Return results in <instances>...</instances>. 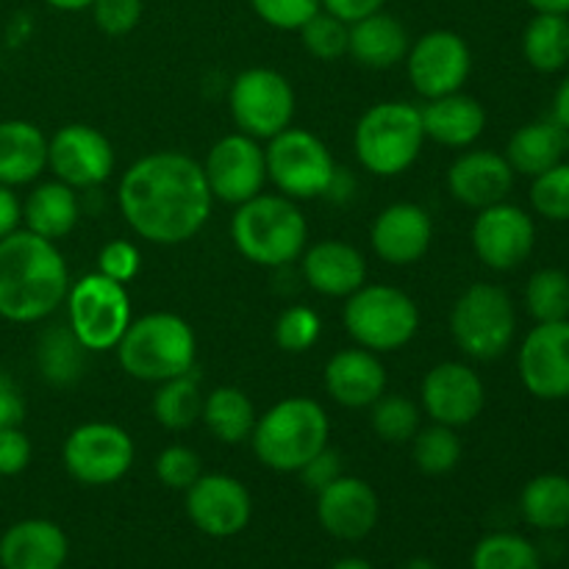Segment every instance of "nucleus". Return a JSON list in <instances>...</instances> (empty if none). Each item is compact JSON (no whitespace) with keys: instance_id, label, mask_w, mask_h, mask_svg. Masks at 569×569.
I'll return each mask as SVG.
<instances>
[{"instance_id":"obj_1","label":"nucleus","mask_w":569,"mask_h":569,"mask_svg":"<svg viewBox=\"0 0 569 569\" xmlns=\"http://www.w3.org/2000/svg\"><path fill=\"white\" fill-rule=\"evenodd\" d=\"M117 206L137 237L170 248L203 231L214 198L200 161L181 150H156L122 172Z\"/></svg>"},{"instance_id":"obj_2","label":"nucleus","mask_w":569,"mask_h":569,"mask_svg":"<svg viewBox=\"0 0 569 569\" xmlns=\"http://www.w3.org/2000/svg\"><path fill=\"white\" fill-rule=\"evenodd\" d=\"M59 244L17 228L0 239V317L17 326L48 320L70 292Z\"/></svg>"},{"instance_id":"obj_3","label":"nucleus","mask_w":569,"mask_h":569,"mask_svg":"<svg viewBox=\"0 0 569 569\" xmlns=\"http://www.w3.org/2000/svg\"><path fill=\"white\" fill-rule=\"evenodd\" d=\"M231 239L239 256L250 264L278 270L303 256L309 244V222L298 200H289L281 192H261L237 206L231 217Z\"/></svg>"},{"instance_id":"obj_4","label":"nucleus","mask_w":569,"mask_h":569,"mask_svg":"<svg viewBox=\"0 0 569 569\" xmlns=\"http://www.w3.org/2000/svg\"><path fill=\"white\" fill-rule=\"evenodd\" d=\"M331 439V420L311 398H283L256 420L250 448L272 472H300Z\"/></svg>"},{"instance_id":"obj_5","label":"nucleus","mask_w":569,"mask_h":569,"mask_svg":"<svg viewBox=\"0 0 569 569\" xmlns=\"http://www.w3.org/2000/svg\"><path fill=\"white\" fill-rule=\"evenodd\" d=\"M114 353L122 372L137 381L161 383L192 372L198 339L183 317L172 311H153L131 320Z\"/></svg>"},{"instance_id":"obj_6","label":"nucleus","mask_w":569,"mask_h":569,"mask_svg":"<svg viewBox=\"0 0 569 569\" xmlns=\"http://www.w3.org/2000/svg\"><path fill=\"white\" fill-rule=\"evenodd\" d=\"M426 131L420 106L409 100H381L359 117L353 150L359 164L378 178H398L420 159Z\"/></svg>"},{"instance_id":"obj_7","label":"nucleus","mask_w":569,"mask_h":569,"mask_svg":"<svg viewBox=\"0 0 569 569\" xmlns=\"http://www.w3.org/2000/svg\"><path fill=\"white\" fill-rule=\"evenodd\" d=\"M342 326L359 348L392 353L406 348L420 331V309L403 289L389 283H365L345 298Z\"/></svg>"},{"instance_id":"obj_8","label":"nucleus","mask_w":569,"mask_h":569,"mask_svg":"<svg viewBox=\"0 0 569 569\" xmlns=\"http://www.w3.org/2000/svg\"><path fill=\"white\" fill-rule=\"evenodd\" d=\"M450 337L470 359H500L517 337V309L511 295L498 283H470L450 309Z\"/></svg>"},{"instance_id":"obj_9","label":"nucleus","mask_w":569,"mask_h":569,"mask_svg":"<svg viewBox=\"0 0 569 569\" xmlns=\"http://www.w3.org/2000/svg\"><path fill=\"white\" fill-rule=\"evenodd\" d=\"M267 181L289 200L328 198L339 167L331 148L306 128H283L264 144Z\"/></svg>"},{"instance_id":"obj_10","label":"nucleus","mask_w":569,"mask_h":569,"mask_svg":"<svg viewBox=\"0 0 569 569\" xmlns=\"http://www.w3.org/2000/svg\"><path fill=\"white\" fill-rule=\"evenodd\" d=\"M64 303L67 326L89 353L114 350L133 320L126 283L111 281L100 272H89L81 281L70 283Z\"/></svg>"},{"instance_id":"obj_11","label":"nucleus","mask_w":569,"mask_h":569,"mask_svg":"<svg viewBox=\"0 0 569 569\" xmlns=\"http://www.w3.org/2000/svg\"><path fill=\"white\" fill-rule=\"evenodd\" d=\"M295 89L283 72L272 67H248L228 89V111L237 128L248 137L267 142L295 120Z\"/></svg>"},{"instance_id":"obj_12","label":"nucleus","mask_w":569,"mask_h":569,"mask_svg":"<svg viewBox=\"0 0 569 569\" xmlns=\"http://www.w3.org/2000/svg\"><path fill=\"white\" fill-rule=\"evenodd\" d=\"M137 448L131 433L114 422H83L72 428L61 448V461L72 481L83 487H111L131 472Z\"/></svg>"},{"instance_id":"obj_13","label":"nucleus","mask_w":569,"mask_h":569,"mask_svg":"<svg viewBox=\"0 0 569 569\" xmlns=\"http://www.w3.org/2000/svg\"><path fill=\"white\" fill-rule=\"evenodd\" d=\"M403 64L415 92L422 100H433L465 89L472 72V50L461 33L437 28L409 44Z\"/></svg>"},{"instance_id":"obj_14","label":"nucleus","mask_w":569,"mask_h":569,"mask_svg":"<svg viewBox=\"0 0 569 569\" xmlns=\"http://www.w3.org/2000/svg\"><path fill=\"white\" fill-rule=\"evenodd\" d=\"M203 176L211 189V198L220 203L239 206L244 200L264 192L267 159L264 144L248 133H226L211 144L203 161Z\"/></svg>"},{"instance_id":"obj_15","label":"nucleus","mask_w":569,"mask_h":569,"mask_svg":"<svg viewBox=\"0 0 569 569\" xmlns=\"http://www.w3.org/2000/svg\"><path fill=\"white\" fill-rule=\"evenodd\" d=\"M470 242L483 267L511 272L531 259L537 248V222L522 206L503 200L478 211Z\"/></svg>"},{"instance_id":"obj_16","label":"nucleus","mask_w":569,"mask_h":569,"mask_svg":"<svg viewBox=\"0 0 569 569\" xmlns=\"http://www.w3.org/2000/svg\"><path fill=\"white\" fill-rule=\"evenodd\" d=\"M487 406L483 378L465 361H439L426 372L420 387V409L431 422L467 428Z\"/></svg>"},{"instance_id":"obj_17","label":"nucleus","mask_w":569,"mask_h":569,"mask_svg":"<svg viewBox=\"0 0 569 569\" xmlns=\"http://www.w3.org/2000/svg\"><path fill=\"white\" fill-rule=\"evenodd\" d=\"M183 495L189 522L211 539L237 537L253 517V498L248 487L226 472H203Z\"/></svg>"},{"instance_id":"obj_18","label":"nucleus","mask_w":569,"mask_h":569,"mask_svg":"<svg viewBox=\"0 0 569 569\" xmlns=\"http://www.w3.org/2000/svg\"><path fill=\"white\" fill-rule=\"evenodd\" d=\"M114 148L109 137L87 122H70L48 139V170L72 189H92L114 172Z\"/></svg>"},{"instance_id":"obj_19","label":"nucleus","mask_w":569,"mask_h":569,"mask_svg":"<svg viewBox=\"0 0 569 569\" xmlns=\"http://www.w3.org/2000/svg\"><path fill=\"white\" fill-rule=\"evenodd\" d=\"M522 387L537 400L569 398V320L537 322L517 350Z\"/></svg>"},{"instance_id":"obj_20","label":"nucleus","mask_w":569,"mask_h":569,"mask_svg":"<svg viewBox=\"0 0 569 569\" xmlns=\"http://www.w3.org/2000/svg\"><path fill=\"white\" fill-rule=\"evenodd\" d=\"M381 517L378 492L356 476H339L317 492V522L339 542H361L370 537Z\"/></svg>"},{"instance_id":"obj_21","label":"nucleus","mask_w":569,"mask_h":569,"mask_svg":"<svg viewBox=\"0 0 569 569\" xmlns=\"http://www.w3.org/2000/svg\"><path fill=\"white\" fill-rule=\"evenodd\" d=\"M372 250L392 267L417 264L433 242V220L422 206L400 200L387 206L370 228Z\"/></svg>"},{"instance_id":"obj_22","label":"nucleus","mask_w":569,"mask_h":569,"mask_svg":"<svg viewBox=\"0 0 569 569\" xmlns=\"http://www.w3.org/2000/svg\"><path fill=\"white\" fill-rule=\"evenodd\" d=\"M517 172L503 153L481 148H467L448 170V189L467 209H487V206L509 200L515 189Z\"/></svg>"},{"instance_id":"obj_23","label":"nucleus","mask_w":569,"mask_h":569,"mask_svg":"<svg viewBox=\"0 0 569 569\" xmlns=\"http://www.w3.org/2000/svg\"><path fill=\"white\" fill-rule=\"evenodd\" d=\"M300 272L309 289L322 298H350L367 283V259L359 248L342 239H320L306 244Z\"/></svg>"},{"instance_id":"obj_24","label":"nucleus","mask_w":569,"mask_h":569,"mask_svg":"<svg viewBox=\"0 0 569 569\" xmlns=\"http://www.w3.org/2000/svg\"><path fill=\"white\" fill-rule=\"evenodd\" d=\"M322 383L333 403L345 409H370L387 392V367L372 350L342 348L328 359Z\"/></svg>"},{"instance_id":"obj_25","label":"nucleus","mask_w":569,"mask_h":569,"mask_svg":"<svg viewBox=\"0 0 569 569\" xmlns=\"http://www.w3.org/2000/svg\"><path fill=\"white\" fill-rule=\"evenodd\" d=\"M70 556V539L53 520H20L0 537L3 569H61Z\"/></svg>"},{"instance_id":"obj_26","label":"nucleus","mask_w":569,"mask_h":569,"mask_svg":"<svg viewBox=\"0 0 569 569\" xmlns=\"http://www.w3.org/2000/svg\"><path fill=\"white\" fill-rule=\"evenodd\" d=\"M420 117L426 139L442 144V148L467 150L487 131V109L465 89L426 100L420 106Z\"/></svg>"},{"instance_id":"obj_27","label":"nucleus","mask_w":569,"mask_h":569,"mask_svg":"<svg viewBox=\"0 0 569 569\" xmlns=\"http://www.w3.org/2000/svg\"><path fill=\"white\" fill-rule=\"evenodd\" d=\"M411 37L403 22L389 11H376L350 22L348 56L365 70H392L409 53Z\"/></svg>"},{"instance_id":"obj_28","label":"nucleus","mask_w":569,"mask_h":569,"mask_svg":"<svg viewBox=\"0 0 569 569\" xmlns=\"http://www.w3.org/2000/svg\"><path fill=\"white\" fill-rule=\"evenodd\" d=\"M48 170V137L28 120H0V183L26 187Z\"/></svg>"},{"instance_id":"obj_29","label":"nucleus","mask_w":569,"mask_h":569,"mask_svg":"<svg viewBox=\"0 0 569 569\" xmlns=\"http://www.w3.org/2000/svg\"><path fill=\"white\" fill-rule=\"evenodd\" d=\"M567 150L569 131L550 117V120H533L517 128L506 144L503 156L517 176L533 178L565 161Z\"/></svg>"},{"instance_id":"obj_30","label":"nucleus","mask_w":569,"mask_h":569,"mask_svg":"<svg viewBox=\"0 0 569 569\" xmlns=\"http://www.w3.org/2000/svg\"><path fill=\"white\" fill-rule=\"evenodd\" d=\"M78 220H81V203H78L76 189L56 178L33 187L22 203L26 231L50 239V242H59L67 233H72Z\"/></svg>"},{"instance_id":"obj_31","label":"nucleus","mask_w":569,"mask_h":569,"mask_svg":"<svg viewBox=\"0 0 569 569\" xmlns=\"http://www.w3.org/2000/svg\"><path fill=\"white\" fill-rule=\"evenodd\" d=\"M256 420V406L239 387H217L203 398V415L200 422L206 431L222 445H242L250 442Z\"/></svg>"},{"instance_id":"obj_32","label":"nucleus","mask_w":569,"mask_h":569,"mask_svg":"<svg viewBox=\"0 0 569 569\" xmlns=\"http://www.w3.org/2000/svg\"><path fill=\"white\" fill-rule=\"evenodd\" d=\"M89 350L78 342L70 326H50L39 333L37 367L50 387H76L87 372Z\"/></svg>"},{"instance_id":"obj_33","label":"nucleus","mask_w":569,"mask_h":569,"mask_svg":"<svg viewBox=\"0 0 569 569\" xmlns=\"http://www.w3.org/2000/svg\"><path fill=\"white\" fill-rule=\"evenodd\" d=\"M520 515L537 531L569 528V478L561 472H542L520 492Z\"/></svg>"},{"instance_id":"obj_34","label":"nucleus","mask_w":569,"mask_h":569,"mask_svg":"<svg viewBox=\"0 0 569 569\" xmlns=\"http://www.w3.org/2000/svg\"><path fill=\"white\" fill-rule=\"evenodd\" d=\"M522 56L537 72H561L569 64L567 14L537 11L522 31Z\"/></svg>"},{"instance_id":"obj_35","label":"nucleus","mask_w":569,"mask_h":569,"mask_svg":"<svg viewBox=\"0 0 569 569\" xmlns=\"http://www.w3.org/2000/svg\"><path fill=\"white\" fill-rule=\"evenodd\" d=\"M203 389L200 383L194 381L192 372L187 376L170 378V381L156 383V395H153V409L156 422H159L164 431L181 433L189 431L194 422H200V415H203Z\"/></svg>"},{"instance_id":"obj_36","label":"nucleus","mask_w":569,"mask_h":569,"mask_svg":"<svg viewBox=\"0 0 569 569\" xmlns=\"http://www.w3.org/2000/svg\"><path fill=\"white\" fill-rule=\"evenodd\" d=\"M472 569H542V556L531 539L511 531L487 533L472 548Z\"/></svg>"},{"instance_id":"obj_37","label":"nucleus","mask_w":569,"mask_h":569,"mask_svg":"<svg viewBox=\"0 0 569 569\" xmlns=\"http://www.w3.org/2000/svg\"><path fill=\"white\" fill-rule=\"evenodd\" d=\"M409 445L417 470L426 472V476H448L459 467L461 453H465L456 428L439 426V422L420 428Z\"/></svg>"},{"instance_id":"obj_38","label":"nucleus","mask_w":569,"mask_h":569,"mask_svg":"<svg viewBox=\"0 0 569 569\" xmlns=\"http://www.w3.org/2000/svg\"><path fill=\"white\" fill-rule=\"evenodd\" d=\"M526 309L533 322L569 320V272L542 267L526 283Z\"/></svg>"},{"instance_id":"obj_39","label":"nucleus","mask_w":569,"mask_h":569,"mask_svg":"<svg viewBox=\"0 0 569 569\" xmlns=\"http://www.w3.org/2000/svg\"><path fill=\"white\" fill-rule=\"evenodd\" d=\"M370 426L387 445H409L422 428V409L406 395L383 392L370 406Z\"/></svg>"},{"instance_id":"obj_40","label":"nucleus","mask_w":569,"mask_h":569,"mask_svg":"<svg viewBox=\"0 0 569 569\" xmlns=\"http://www.w3.org/2000/svg\"><path fill=\"white\" fill-rule=\"evenodd\" d=\"M298 33L306 53H311L315 59L337 61L342 56H348L350 26L345 20H339V17H333L331 11L320 9Z\"/></svg>"},{"instance_id":"obj_41","label":"nucleus","mask_w":569,"mask_h":569,"mask_svg":"<svg viewBox=\"0 0 569 569\" xmlns=\"http://www.w3.org/2000/svg\"><path fill=\"white\" fill-rule=\"evenodd\" d=\"M528 200L542 220L569 222V161L533 176Z\"/></svg>"},{"instance_id":"obj_42","label":"nucleus","mask_w":569,"mask_h":569,"mask_svg":"<svg viewBox=\"0 0 569 569\" xmlns=\"http://www.w3.org/2000/svg\"><path fill=\"white\" fill-rule=\"evenodd\" d=\"M322 333L320 315L309 306H289L278 315L276 328H272V339L283 353L300 356L317 345Z\"/></svg>"},{"instance_id":"obj_43","label":"nucleus","mask_w":569,"mask_h":569,"mask_svg":"<svg viewBox=\"0 0 569 569\" xmlns=\"http://www.w3.org/2000/svg\"><path fill=\"white\" fill-rule=\"evenodd\" d=\"M203 476V461L187 445H167L159 456H156V478L161 487L176 489V492H187L198 478Z\"/></svg>"},{"instance_id":"obj_44","label":"nucleus","mask_w":569,"mask_h":569,"mask_svg":"<svg viewBox=\"0 0 569 569\" xmlns=\"http://www.w3.org/2000/svg\"><path fill=\"white\" fill-rule=\"evenodd\" d=\"M250 9L270 28L300 31L322 9V3L320 0H250Z\"/></svg>"},{"instance_id":"obj_45","label":"nucleus","mask_w":569,"mask_h":569,"mask_svg":"<svg viewBox=\"0 0 569 569\" xmlns=\"http://www.w3.org/2000/svg\"><path fill=\"white\" fill-rule=\"evenodd\" d=\"M98 31L106 37H128L142 22V0H94L89 6Z\"/></svg>"},{"instance_id":"obj_46","label":"nucleus","mask_w":569,"mask_h":569,"mask_svg":"<svg viewBox=\"0 0 569 569\" xmlns=\"http://www.w3.org/2000/svg\"><path fill=\"white\" fill-rule=\"evenodd\" d=\"M139 267H142V253L133 242L128 239H111L100 248L98 253V272L100 276L111 278L117 283H131L137 278Z\"/></svg>"},{"instance_id":"obj_47","label":"nucleus","mask_w":569,"mask_h":569,"mask_svg":"<svg viewBox=\"0 0 569 569\" xmlns=\"http://www.w3.org/2000/svg\"><path fill=\"white\" fill-rule=\"evenodd\" d=\"M31 439L20 426L0 428V478H14L26 472L31 465Z\"/></svg>"},{"instance_id":"obj_48","label":"nucleus","mask_w":569,"mask_h":569,"mask_svg":"<svg viewBox=\"0 0 569 569\" xmlns=\"http://www.w3.org/2000/svg\"><path fill=\"white\" fill-rule=\"evenodd\" d=\"M298 476H300V481L311 489V492H320V489H326L328 483L337 481L339 476H345L342 456H339L337 450L328 445V448H322L320 453H317L315 459H311L309 465L298 472Z\"/></svg>"},{"instance_id":"obj_49","label":"nucleus","mask_w":569,"mask_h":569,"mask_svg":"<svg viewBox=\"0 0 569 569\" xmlns=\"http://www.w3.org/2000/svg\"><path fill=\"white\" fill-rule=\"evenodd\" d=\"M26 420V398L14 378L0 372V428H17Z\"/></svg>"},{"instance_id":"obj_50","label":"nucleus","mask_w":569,"mask_h":569,"mask_svg":"<svg viewBox=\"0 0 569 569\" xmlns=\"http://www.w3.org/2000/svg\"><path fill=\"white\" fill-rule=\"evenodd\" d=\"M320 3L322 9L331 11L333 17H339V20H345L350 26V22L361 20V17L381 11L389 0H320Z\"/></svg>"},{"instance_id":"obj_51","label":"nucleus","mask_w":569,"mask_h":569,"mask_svg":"<svg viewBox=\"0 0 569 569\" xmlns=\"http://www.w3.org/2000/svg\"><path fill=\"white\" fill-rule=\"evenodd\" d=\"M22 226V203L14 189L0 183V239L14 233Z\"/></svg>"},{"instance_id":"obj_52","label":"nucleus","mask_w":569,"mask_h":569,"mask_svg":"<svg viewBox=\"0 0 569 569\" xmlns=\"http://www.w3.org/2000/svg\"><path fill=\"white\" fill-rule=\"evenodd\" d=\"M553 120L569 131V76L556 87L553 94Z\"/></svg>"},{"instance_id":"obj_53","label":"nucleus","mask_w":569,"mask_h":569,"mask_svg":"<svg viewBox=\"0 0 569 569\" xmlns=\"http://www.w3.org/2000/svg\"><path fill=\"white\" fill-rule=\"evenodd\" d=\"M533 11H550V14H569V0H522Z\"/></svg>"},{"instance_id":"obj_54","label":"nucleus","mask_w":569,"mask_h":569,"mask_svg":"<svg viewBox=\"0 0 569 569\" xmlns=\"http://www.w3.org/2000/svg\"><path fill=\"white\" fill-rule=\"evenodd\" d=\"M50 9L56 11H83L94 3V0H44Z\"/></svg>"},{"instance_id":"obj_55","label":"nucleus","mask_w":569,"mask_h":569,"mask_svg":"<svg viewBox=\"0 0 569 569\" xmlns=\"http://www.w3.org/2000/svg\"><path fill=\"white\" fill-rule=\"evenodd\" d=\"M331 569H376L367 559H359V556H348V559H339Z\"/></svg>"},{"instance_id":"obj_56","label":"nucleus","mask_w":569,"mask_h":569,"mask_svg":"<svg viewBox=\"0 0 569 569\" xmlns=\"http://www.w3.org/2000/svg\"><path fill=\"white\" fill-rule=\"evenodd\" d=\"M400 569H439V567L433 565L431 559H426V556H415V559L406 561V565L400 567Z\"/></svg>"},{"instance_id":"obj_57","label":"nucleus","mask_w":569,"mask_h":569,"mask_svg":"<svg viewBox=\"0 0 569 569\" xmlns=\"http://www.w3.org/2000/svg\"><path fill=\"white\" fill-rule=\"evenodd\" d=\"M567 20H569V14H567Z\"/></svg>"}]
</instances>
